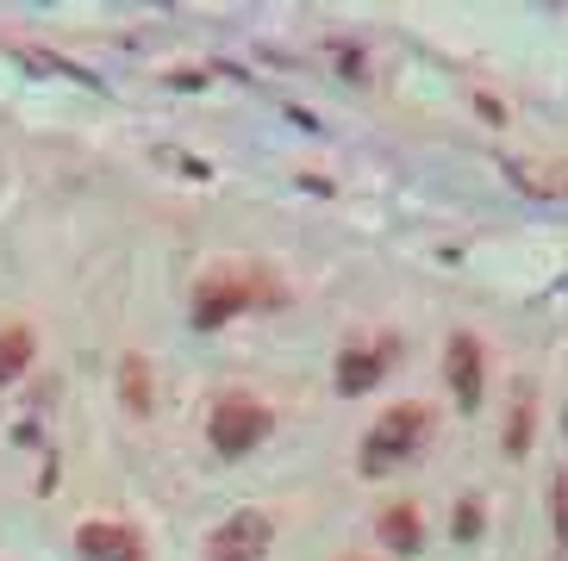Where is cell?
I'll list each match as a JSON object with an SVG mask.
<instances>
[{"mask_svg": "<svg viewBox=\"0 0 568 561\" xmlns=\"http://www.w3.org/2000/svg\"><path fill=\"white\" fill-rule=\"evenodd\" d=\"M487 530V506H481V493H463L456 499V518H450V537L456 543H475Z\"/></svg>", "mask_w": 568, "mask_h": 561, "instance_id": "14", "label": "cell"}, {"mask_svg": "<svg viewBox=\"0 0 568 561\" xmlns=\"http://www.w3.org/2000/svg\"><path fill=\"white\" fill-rule=\"evenodd\" d=\"M119 399H125L132 418L156 412V375H151V356H144V349H125V356H119Z\"/></svg>", "mask_w": 568, "mask_h": 561, "instance_id": "8", "label": "cell"}, {"mask_svg": "<svg viewBox=\"0 0 568 561\" xmlns=\"http://www.w3.org/2000/svg\"><path fill=\"white\" fill-rule=\"evenodd\" d=\"M400 356H406V337H400V330H382L375 344H344V349H337L332 387H337L344 399H356V394H368V387H382V380L400 368Z\"/></svg>", "mask_w": 568, "mask_h": 561, "instance_id": "4", "label": "cell"}, {"mask_svg": "<svg viewBox=\"0 0 568 561\" xmlns=\"http://www.w3.org/2000/svg\"><path fill=\"white\" fill-rule=\"evenodd\" d=\"M19 57V63H32L38 75H63V82H75V88H106L94 69H82V63H69V57H57V50H44V44H7Z\"/></svg>", "mask_w": 568, "mask_h": 561, "instance_id": "11", "label": "cell"}, {"mask_svg": "<svg viewBox=\"0 0 568 561\" xmlns=\"http://www.w3.org/2000/svg\"><path fill=\"white\" fill-rule=\"evenodd\" d=\"M156 163H169L182 182H213V163L206 156H194V150H175V144H163L156 150Z\"/></svg>", "mask_w": 568, "mask_h": 561, "instance_id": "15", "label": "cell"}, {"mask_svg": "<svg viewBox=\"0 0 568 561\" xmlns=\"http://www.w3.org/2000/svg\"><path fill=\"white\" fill-rule=\"evenodd\" d=\"M344 561H356V555H344Z\"/></svg>", "mask_w": 568, "mask_h": 561, "instance_id": "22", "label": "cell"}, {"mask_svg": "<svg viewBox=\"0 0 568 561\" xmlns=\"http://www.w3.org/2000/svg\"><path fill=\"white\" fill-rule=\"evenodd\" d=\"M268 549H275V518L263 512V506H244V512L219 518L213 530H206V561H268Z\"/></svg>", "mask_w": 568, "mask_h": 561, "instance_id": "5", "label": "cell"}, {"mask_svg": "<svg viewBox=\"0 0 568 561\" xmlns=\"http://www.w3.org/2000/svg\"><path fill=\"white\" fill-rule=\"evenodd\" d=\"M375 537H382L394 555H418V549H425V518H418L413 499H406V506H387V512L375 518Z\"/></svg>", "mask_w": 568, "mask_h": 561, "instance_id": "10", "label": "cell"}, {"mask_svg": "<svg viewBox=\"0 0 568 561\" xmlns=\"http://www.w3.org/2000/svg\"><path fill=\"white\" fill-rule=\"evenodd\" d=\"M287 306V280L268 263H213L194 280V330H219L244 313H282Z\"/></svg>", "mask_w": 568, "mask_h": 561, "instance_id": "1", "label": "cell"}, {"mask_svg": "<svg viewBox=\"0 0 568 561\" xmlns=\"http://www.w3.org/2000/svg\"><path fill=\"white\" fill-rule=\"evenodd\" d=\"M294 182H301V187H306V194H337V187H332V182H325V175H294Z\"/></svg>", "mask_w": 568, "mask_h": 561, "instance_id": "21", "label": "cell"}, {"mask_svg": "<svg viewBox=\"0 0 568 561\" xmlns=\"http://www.w3.org/2000/svg\"><path fill=\"white\" fill-rule=\"evenodd\" d=\"M268 430H275V412H268L263 399L225 394L213 406V418H206V443H213V456H225V462H244L251 449L268 443Z\"/></svg>", "mask_w": 568, "mask_h": 561, "instance_id": "3", "label": "cell"}, {"mask_svg": "<svg viewBox=\"0 0 568 561\" xmlns=\"http://www.w3.org/2000/svg\"><path fill=\"white\" fill-rule=\"evenodd\" d=\"M163 82H169V88H182V94H194V88L213 82V69H163Z\"/></svg>", "mask_w": 568, "mask_h": 561, "instance_id": "18", "label": "cell"}, {"mask_svg": "<svg viewBox=\"0 0 568 561\" xmlns=\"http://www.w3.org/2000/svg\"><path fill=\"white\" fill-rule=\"evenodd\" d=\"M500 175L513 187H525L531 200H562V175H531V163H518V156H513V163H500Z\"/></svg>", "mask_w": 568, "mask_h": 561, "instance_id": "13", "label": "cell"}, {"mask_svg": "<svg viewBox=\"0 0 568 561\" xmlns=\"http://www.w3.org/2000/svg\"><path fill=\"white\" fill-rule=\"evenodd\" d=\"M475 113H481L487 125H506V100H494L487 88H475Z\"/></svg>", "mask_w": 568, "mask_h": 561, "instance_id": "19", "label": "cell"}, {"mask_svg": "<svg viewBox=\"0 0 568 561\" xmlns=\"http://www.w3.org/2000/svg\"><path fill=\"white\" fill-rule=\"evenodd\" d=\"M444 380H450V394H456V412H481V399H487V349L475 330H450V344H444Z\"/></svg>", "mask_w": 568, "mask_h": 561, "instance_id": "6", "label": "cell"}, {"mask_svg": "<svg viewBox=\"0 0 568 561\" xmlns=\"http://www.w3.org/2000/svg\"><path fill=\"white\" fill-rule=\"evenodd\" d=\"M531 437H537V387L525 380L518 387V399H513V412H506V456H531Z\"/></svg>", "mask_w": 568, "mask_h": 561, "instance_id": "12", "label": "cell"}, {"mask_svg": "<svg viewBox=\"0 0 568 561\" xmlns=\"http://www.w3.org/2000/svg\"><path fill=\"white\" fill-rule=\"evenodd\" d=\"M32 363H38V330L26 318H7L0 325V387H13Z\"/></svg>", "mask_w": 568, "mask_h": 561, "instance_id": "9", "label": "cell"}, {"mask_svg": "<svg viewBox=\"0 0 568 561\" xmlns=\"http://www.w3.org/2000/svg\"><path fill=\"white\" fill-rule=\"evenodd\" d=\"M57 480H63V475H57V456H44V475H38V493H57Z\"/></svg>", "mask_w": 568, "mask_h": 561, "instance_id": "20", "label": "cell"}, {"mask_svg": "<svg viewBox=\"0 0 568 561\" xmlns=\"http://www.w3.org/2000/svg\"><path fill=\"white\" fill-rule=\"evenodd\" d=\"M75 555L82 561H151V537L132 518H88L75 530Z\"/></svg>", "mask_w": 568, "mask_h": 561, "instance_id": "7", "label": "cell"}, {"mask_svg": "<svg viewBox=\"0 0 568 561\" xmlns=\"http://www.w3.org/2000/svg\"><path fill=\"white\" fill-rule=\"evenodd\" d=\"M425 437H432V406H425V399L387 406V412L368 425L363 449H356V468H363V480H382V475H394L400 462H413Z\"/></svg>", "mask_w": 568, "mask_h": 561, "instance_id": "2", "label": "cell"}, {"mask_svg": "<svg viewBox=\"0 0 568 561\" xmlns=\"http://www.w3.org/2000/svg\"><path fill=\"white\" fill-rule=\"evenodd\" d=\"M550 524L556 530L568 524V475H562V468H550Z\"/></svg>", "mask_w": 568, "mask_h": 561, "instance_id": "17", "label": "cell"}, {"mask_svg": "<svg viewBox=\"0 0 568 561\" xmlns=\"http://www.w3.org/2000/svg\"><path fill=\"white\" fill-rule=\"evenodd\" d=\"M332 63H337V75H344V82H356V88L368 82V57H363V44H344V38H332Z\"/></svg>", "mask_w": 568, "mask_h": 561, "instance_id": "16", "label": "cell"}]
</instances>
